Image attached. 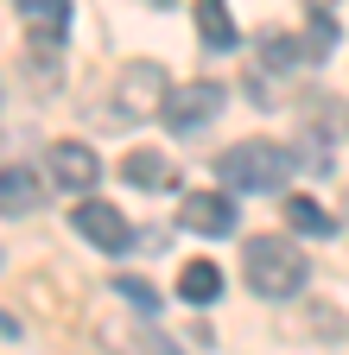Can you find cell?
<instances>
[{
	"mask_svg": "<svg viewBox=\"0 0 349 355\" xmlns=\"http://www.w3.org/2000/svg\"><path fill=\"white\" fill-rule=\"evenodd\" d=\"M241 273H248V286H254V298H292L298 286H305V254L292 248V241H280V235H254L248 248H241Z\"/></svg>",
	"mask_w": 349,
	"mask_h": 355,
	"instance_id": "2",
	"label": "cell"
},
{
	"mask_svg": "<svg viewBox=\"0 0 349 355\" xmlns=\"http://www.w3.org/2000/svg\"><path fill=\"white\" fill-rule=\"evenodd\" d=\"M127 184H146V191H159V184H171V165L159 159V153H127Z\"/></svg>",
	"mask_w": 349,
	"mask_h": 355,
	"instance_id": "12",
	"label": "cell"
},
{
	"mask_svg": "<svg viewBox=\"0 0 349 355\" xmlns=\"http://www.w3.org/2000/svg\"><path fill=\"white\" fill-rule=\"evenodd\" d=\"M223 102H229L223 83H185V89H171V96H165L159 121H165L171 133H197V127H210L216 114H223Z\"/></svg>",
	"mask_w": 349,
	"mask_h": 355,
	"instance_id": "3",
	"label": "cell"
},
{
	"mask_svg": "<svg viewBox=\"0 0 349 355\" xmlns=\"http://www.w3.org/2000/svg\"><path fill=\"white\" fill-rule=\"evenodd\" d=\"M26 209H38V184H32V171L7 165V216H26Z\"/></svg>",
	"mask_w": 349,
	"mask_h": 355,
	"instance_id": "13",
	"label": "cell"
},
{
	"mask_svg": "<svg viewBox=\"0 0 349 355\" xmlns=\"http://www.w3.org/2000/svg\"><path fill=\"white\" fill-rule=\"evenodd\" d=\"M178 298L185 304H216V298H223V273H216V260L178 266Z\"/></svg>",
	"mask_w": 349,
	"mask_h": 355,
	"instance_id": "9",
	"label": "cell"
},
{
	"mask_svg": "<svg viewBox=\"0 0 349 355\" xmlns=\"http://www.w3.org/2000/svg\"><path fill=\"white\" fill-rule=\"evenodd\" d=\"M292 165L298 159L286 146H273V140H241V146H229L216 159V178H223L229 191H241V197H260V191H280L292 178Z\"/></svg>",
	"mask_w": 349,
	"mask_h": 355,
	"instance_id": "1",
	"label": "cell"
},
{
	"mask_svg": "<svg viewBox=\"0 0 349 355\" xmlns=\"http://www.w3.org/2000/svg\"><path fill=\"white\" fill-rule=\"evenodd\" d=\"M286 222H292L298 235H330V229H337L330 209H318L312 197H286Z\"/></svg>",
	"mask_w": 349,
	"mask_h": 355,
	"instance_id": "11",
	"label": "cell"
},
{
	"mask_svg": "<svg viewBox=\"0 0 349 355\" xmlns=\"http://www.w3.org/2000/svg\"><path fill=\"white\" fill-rule=\"evenodd\" d=\"M305 7H312V13H330V7H337V0H305Z\"/></svg>",
	"mask_w": 349,
	"mask_h": 355,
	"instance_id": "15",
	"label": "cell"
},
{
	"mask_svg": "<svg viewBox=\"0 0 349 355\" xmlns=\"http://www.w3.org/2000/svg\"><path fill=\"white\" fill-rule=\"evenodd\" d=\"M146 7H171V0H146Z\"/></svg>",
	"mask_w": 349,
	"mask_h": 355,
	"instance_id": "16",
	"label": "cell"
},
{
	"mask_svg": "<svg viewBox=\"0 0 349 355\" xmlns=\"http://www.w3.org/2000/svg\"><path fill=\"white\" fill-rule=\"evenodd\" d=\"M13 13L26 19V32L38 44H64V32H70V0H13Z\"/></svg>",
	"mask_w": 349,
	"mask_h": 355,
	"instance_id": "8",
	"label": "cell"
},
{
	"mask_svg": "<svg viewBox=\"0 0 349 355\" xmlns=\"http://www.w3.org/2000/svg\"><path fill=\"white\" fill-rule=\"evenodd\" d=\"M159 96H171V83H165V70L159 64H127V76H121V121H146V114H159L165 102Z\"/></svg>",
	"mask_w": 349,
	"mask_h": 355,
	"instance_id": "5",
	"label": "cell"
},
{
	"mask_svg": "<svg viewBox=\"0 0 349 355\" xmlns=\"http://www.w3.org/2000/svg\"><path fill=\"white\" fill-rule=\"evenodd\" d=\"M70 229L90 241V248H102V254H127V241H134L127 216H121L108 197H90V191H83V203L70 209Z\"/></svg>",
	"mask_w": 349,
	"mask_h": 355,
	"instance_id": "4",
	"label": "cell"
},
{
	"mask_svg": "<svg viewBox=\"0 0 349 355\" xmlns=\"http://www.w3.org/2000/svg\"><path fill=\"white\" fill-rule=\"evenodd\" d=\"M178 229H191V235H229L235 229V203L216 197V191H191V197H178Z\"/></svg>",
	"mask_w": 349,
	"mask_h": 355,
	"instance_id": "6",
	"label": "cell"
},
{
	"mask_svg": "<svg viewBox=\"0 0 349 355\" xmlns=\"http://www.w3.org/2000/svg\"><path fill=\"white\" fill-rule=\"evenodd\" d=\"M51 178H58L70 197H83V191H96L102 159H96L90 146H76V140H58V146H51Z\"/></svg>",
	"mask_w": 349,
	"mask_h": 355,
	"instance_id": "7",
	"label": "cell"
},
{
	"mask_svg": "<svg viewBox=\"0 0 349 355\" xmlns=\"http://www.w3.org/2000/svg\"><path fill=\"white\" fill-rule=\"evenodd\" d=\"M197 38L210 51H235V19H229V0H197Z\"/></svg>",
	"mask_w": 349,
	"mask_h": 355,
	"instance_id": "10",
	"label": "cell"
},
{
	"mask_svg": "<svg viewBox=\"0 0 349 355\" xmlns=\"http://www.w3.org/2000/svg\"><path fill=\"white\" fill-rule=\"evenodd\" d=\"M114 292H121V298H127V304H134V311H140V318H153V311H159V292H153V286H146V279H121V286H114Z\"/></svg>",
	"mask_w": 349,
	"mask_h": 355,
	"instance_id": "14",
	"label": "cell"
}]
</instances>
